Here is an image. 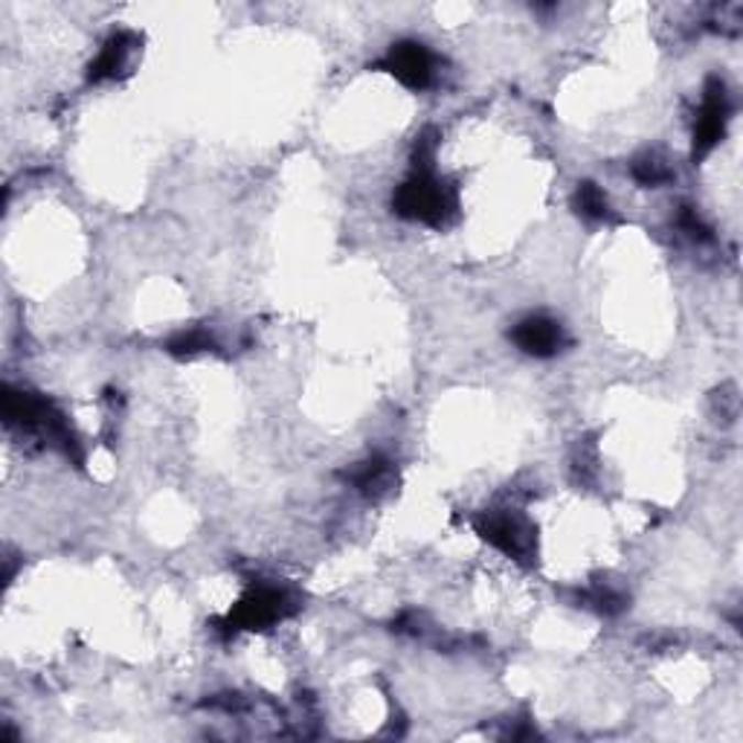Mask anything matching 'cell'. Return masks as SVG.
Returning a JSON list of instances; mask_svg holds the SVG:
<instances>
[{"instance_id": "cell-1", "label": "cell", "mask_w": 743, "mask_h": 743, "mask_svg": "<svg viewBox=\"0 0 743 743\" xmlns=\"http://www.w3.org/2000/svg\"><path fill=\"white\" fill-rule=\"evenodd\" d=\"M729 113V102H726V90L723 85H714V88L706 94L703 108H700V117H697V129H695V152H709L711 145L718 143L720 136H723V129H726V117Z\"/></svg>"}, {"instance_id": "cell-2", "label": "cell", "mask_w": 743, "mask_h": 743, "mask_svg": "<svg viewBox=\"0 0 743 743\" xmlns=\"http://www.w3.org/2000/svg\"><path fill=\"white\" fill-rule=\"evenodd\" d=\"M514 340H517L523 352L549 358L564 346V328L555 320H546V317H532V320L520 323L517 331H514Z\"/></svg>"}, {"instance_id": "cell-3", "label": "cell", "mask_w": 743, "mask_h": 743, "mask_svg": "<svg viewBox=\"0 0 743 743\" xmlns=\"http://www.w3.org/2000/svg\"><path fill=\"white\" fill-rule=\"evenodd\" d=\"M390 70L409 88H422L430 79V56L422 44H398L390 56Z\"/></svg>"}]
</instances>
